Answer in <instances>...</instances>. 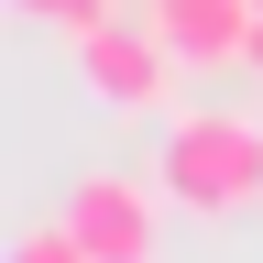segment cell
<instances>
[{
	"label": "cell",
	"mask_w": 263,
	"mask_h": 263,
	"mask_svg": "<svg viewBox=\"0 0 263 263\" xmlns=\"http://www.w3.org/2000/svg\"><path fill=\"white\" fill-rule=\"evenodd\" d=\"M11 263H99V252H88V241H77L66 219H33L22 241H11Z\"/></svg>",
	"instance_id": "obj_5"
},
{
	"label": "cell",
	"mask_w": 263,
	"mask_h": 263,
	"mask_svg": "<svg viewBox=\"0 0 263 263\" xmlns=\"http://www.w3.org/2000/svg\"><path fill=\"white\" fill-rule=\"evenodd\" d=\"M143 22L164 33L176 66H252V33H263L252 0H154Z\"/></svg>",
	"instance_id": "obj_4"
},
{
	"label": "cell",
	"mask_w": 263,
	"mask_h": 263,
	"mask_svg": "<svg viewBox=\"0 0 263 263\" xmlns=\"http://www.w3.org/2000/svg\"><path fill=\"white\" fill-rule=\"evenodd\" d=\"M252 11H263V0H252Z\"/></svg>",
	"instance_id": "obj_8"
},
{
	"label": "cell",
	"mask_w": 263,
	"mask_h": 263,
	"mask_svg": "<svg viewBox=\"0 0 263 263\" xmlns=\"http://www.w3.org/2000/svg\"><path fill=\"white\" fill-rule=\"evenodd\" d=\"M22 22H44V33H66V44H77L88 22H110V0H11Z\"/></svg>",
	"instance_id": "obj_6"
},
{
	"label": "cell",
	"mask_w": 263,
	"mask_h": 263,
	"mask_svg": "<svg viewBox=\"0 0 263 263\" xmlns=\"http://www.w3.org/2000/svg\"><path fill=\"white\" fill-rule=\"evenodd\" d=\"M164 66H176V55H164L154 22H121V11H110V22L77 33V77L110 99V110H154V99H164Z\"/></svg>",
	"instance_id": "obj_3"
},
{
	"label": "cell",
	"mask_w": 263,
	"mask_h": 263,
	"mask_svg": "<svg viewBox=\"0 0 263 263\" xmlns=\"http://www.w3.org/2000/svg\"><path fill=\"white\" fill-rule=\"evenodd\" d=\"M252 77H263V33H252Z\"/></svg>",
	"instance_id": "obj_7"
},
{
	"label": "cell",
	"mask_w": 263,
	"mask_h": 263,
	"mask_svg": "<svg viewBox=\"0 0 263 263\" xmlns=\"http://www.w3.org/2000/svg\"><path fill=\"white\" fill-rule=\"evenodd\" d=\"M66 230L99 252V263H154L164 252V209L143 176H110V164H88L77 186H66Z\"/></svg>",
	"instance_id": "obj_2"
},
{
	"label": "cell",
	"mask_w": 263,
	"mask_h": 263,
	"mask_svg": "<svg viewBox=\"0 0 263 263\" xmlns=\"http://www.w3.org/2000/svg\"><path fill=\"white\" fill-rule=\"evenodd\" d=\"M154 186L176 197L186 219H252L263 209V121L252 110H176L154 143Z\"/></svg>",
	"instance_id": "obj_1"
}]
</instances>
